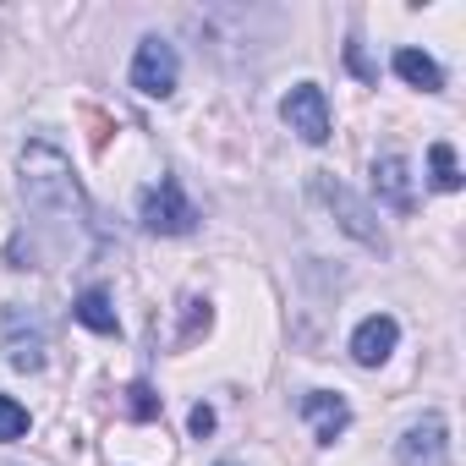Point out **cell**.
Returning a JSON list of instances; mask_svg holds the SVG:
<instances>
[{
    "instance_id": "cell-1",
    "label": "cell",
    "mask_w": 466,
    "mask_h": 466,
    "mask_svg": "<svg viewBox=\"0 0 466 466\" xmlns=\"http://www.w3.org/2000/svg\"><path fill=\"white\" fill-rule=\"evenodd\" d=\"M23 198L28 208L61 219V225H88V198L72 176V159L56 148V143H28L23 148Z\"/></svg>"
},
{
    "instance_id": "cell-2",
    "label": "cell",
    "mask_w": 466,
    "mask_h": 466,
    "mask_svg": "<svg viewBox=\"0 0 466 466\" xmlns=\"http://www.w3.org/2000/svg\"><path fill=\"white\" fill-rule=\"evenodd\" d=\"M308 192L340 219V230H346V237H357L362 248H373V253H390V242H384V230H379V219H373V208L351 192V187H340L329 170H313V181H308Z\"/></svg>"
},
{
    "instance_id": "cell-3",
    "label": "cell",
    "mask_w": 466,
    "mask_h": 466,
    "mask_svg": "<svg viewBox=\"0 0 466 466\" xmlns=\"http://www.w3.org/2000/svg\"><path fill=\"white\" fill-rule=\"evenodd\" d=\"M137 219H143V230H154V237H187V230L198 225V208L187 203V192H181L176 176H159V181L143 192Z\"/></svg>"
},
{
    "instance_id": "cell-4",
    "label": "cell",
    "mask_w": 466,
    "mask_h": 466,
    "mask_svg": "<svg viewBox=\"0 0 466 466\" xmlns=\"http://www.w3.org/2000/svg\"><path fill=\"white\" fill-rule=\"evenodd\" d=\"M181 83V61H176V45L165 39H143L137 56H132V88L143 99H170Z\"/></svg>"
},
{
    "instance_id": "cell-5",
    "label": "cell",
    "mask_w": 466,
    "mask_h": 466,
    "mask_svg": "<svg viewBox=\"0 0 466 466\" xmlns=\"http://www.w3.org/2000/svg\"><path fill=\"white\" fill-rule=\"evenodd\" d=\"M280 116H286V127H291L302 143H313V148H324L329 132H335V127H329V99H324L319 83H297V88L286 94Z\"/></svg>"
},
{
    "instance_id": "cell-6",
    "label": "cell",
    "mask_w": 466,
    "mask_h": 466,
    "mask_svg": "<svg viewBox=\"0 0 466 466\" xmlns=\"http://www.w3.org/2000/svg\"><path fill=\"white\" fill-rule=\"evenodd\" d=\"M444 461H450V428H444L439 411H428V417H417V422L400 433L395 466H444Z\"/></svg>"
},
{
    "instance_id": "cell-7",
    "label": "cell",
    "mask_w": 466,
    "mask_h": 466,
    "mask_svg": "<svg viewBox=\"0 0 466 466\" xmlns=\"http://www.w3.org/2000/svg\"><path fill=\"white\" fill-rule=\"evenodd\" d=\"M6 362H12L17 373H39V368H45V329H39V319H28L17 302L6 308Z\"/></svg>"
},
{
    "instance_id": "cell-8",
    "label": "cell",
    "mask_w": 466,
    "mask_h": 466,
    "mask_svg": "<svg viewBox=\"0 0 466 466\" xmlns=\"http://www.w3.org/2000/svg\"><path fill=\"white\" fill-rule=\"evenodd\" d=\"M395 346H400V324H395L390 313L362 319V324H357V335H351V357H357V368H384Z\"/></svg>"
},
{
    "instance_id": "cell-9",
    "label": "cell",
    "mask_w": 466,
    "mask_h": 466,
    "mask_svg": "<svg viewBox=\"0 0 466 466\" xmlns=\"http://www.w3.org/2000/svg\"><path fill=\"white\" fill-rule=\"evenodd\" d=\"M302 417L313 422V439H319L324 450L351 428V406H346V395H335V390H308V395H302Z\"/></svg>"
},
{
    "instance_id": "cell-10",
    "label": "cell",
    "mask_w": 466,
    "mask_h": 466,
    "mask_svg": "<svg viewBox=\"0 0 466 466\" xmlns=\"http://www.w3.org/2000/svg\"><path fill=\"white\" fill-rule=\"evenodd\" d=\"M373 192L395 208V214H411V165L400 159V154H384V159H373Z\"/></svg>"
},
{
    "instance_id": "cell-11",
    "label": "cell",
    "mask_w": 466,
    "mask_h": 466,
    "mask_svg": "<svg viewBox=\"0 0 466 466\" xmlns=\"http://www.w3.org/2000/svg\"><path fill=\"white\" fill-rule=\"evenodd\" d=\"M395 77H400V83H411V88H422V94H439V88H444L439 61H433V56H422V50H395Z\"/></svg>"
},
{
    "instance_id": "cell-12",
    "label": "cell",
    "mask_w": 466,
    "mask_h": 466,
    "mask_svg": "<svg viewBox=\"0 0 466 466\" xmlns=\"http://www.w3.org/2000/svg\"><path fill=\"white\" fill-rule=\"evenodd\" d=\"M72 319H77V324H88L94 335H121L116 308H110V291H99V286H88V291L72 302Z\"/></svg>"
},
{
    "instance_id": "cell-13",
    "label": "cell",
    "mask_w": 466,
    "mask_h": 466,
    "mask_svg": "<svg viewBox=\"0 0 466 466\" xmlns=\"http://www.w3.org/2000/svg\"><path fill=\"white\" fill-rule=\"evenodd\" d=\"M428 170H433V187L439 192H461V165H455V148L450 143H433L428 148Z\"/></svg>"
},
{
    "instance_id": "cell-14",
    "label": "cell",
    "mask_w": 466,
    "mask_h": 466,
    "mask_svg": "<svg viewBox=\"0 0 466 466\" xmlns=\"http://www.w3.org/2000/svg\"><path fill=\"white\" fill-rule=\"evenodd\" d=\"M17 439H28V406L0 395V444H17Z\"/></svg>"
},
{
    "instance_id": "cell-15",
    "label": "cell",
    "mask_w": 466,
    "mask_h": 466,
    "mask_svg": "<svg viewBox=\"0 0 466 466\" xmlns=\"http://www.w3.org/2000/svg\"><path fill=\"white\" fill-rule=\"evenodd\" d=\"M127 417L132 422H154L159 417V395H154V384H127Z\"/></svg>"
},
{
    "instance_id": "cell-16",
    "label": "cell",
    "mask_w": 466,
    "mask_h": 466,
    "mask_svg": "<svg viewBox=\"0 0 466 466\" xmlns=\"http://www.w3.org/2000/svg\"><path fill=\"white\" fill-rule=\"evenodd\" d=\"M208 324H214V308H208V302H187V329H181V346H187V340H198V335H208Z\"/></svg>"
},
{
    "instance_id": "cell-17",
    "label": "cell",
    "mask_w": 466,
    "mask_h": 466,
    "mask_svg": "<svg viewBox=\"0 0 466 466\" xmlns=\"http://www.w3.org/2000/svg\"><path fill=\"white\" fill-rule=\"evenodd\" d=\"M214 422H219V417H214V406H192V417H187L192 439H208V433H214Z\"/></svg>"
},
{
    "instance_id": "cell-18",
    "label": "cell",
    "mask_w": 466,
    "mask_h": 466,
    "mask_svg": "<svg viewBox=\"0 0 466 466\" xmlns=\"http://www.w3.org/2000/svg\"><path fill=\"white\" fill-rule=\"evenodd\" d=\"M346 61H351V72H357V77H362V83H379V72H373V66H368V56H362V50H357V45H346Z\"/></svg>"
},
{
    "instance_id": "cell-19",
    "label": "cell",
    "mask_w": 466,
    "mask_h": 466,
    "mask_svg": "<svg viewBox=\"0 0 466 466\" xmlns=\"http://www.w3.org/2000/svg\"><path fill=\"white\" fill-rule=\"evenodd\" d=\"M219 466H237V461H219Z\"/></svg>"
}]
</instances>
